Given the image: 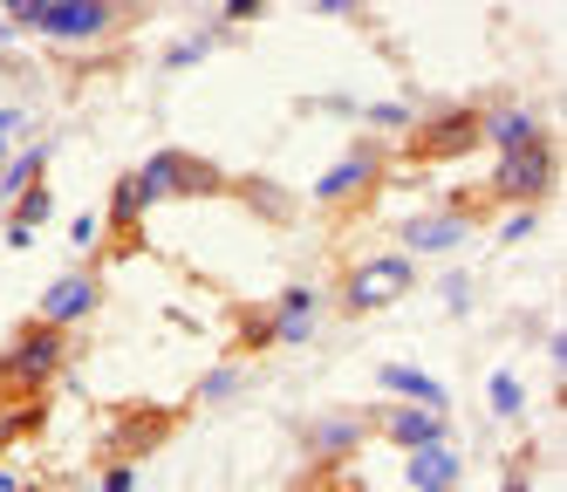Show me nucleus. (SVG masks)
Masks as SVG:
<instances>
[{
  "label": "nucleus",
  "mask_w": 567,
  "mask_h": 492,
  "mask_svg": "<svg viewBox=\"0 0 567 492\" xmlns=\"http://www.w3.org/2000/svg\"><path fill=\"white\" fill-rule=\"evenodd\" d=\"M8 21L21 34H42V41H62V49H90V41L116 34L131 21V8H110V0H14Z\"/></svg>",
  "instance_id": "1"
},
{
  "label": "nucleus",
  "mask_w": 567,
  "mask_h": 492,
  "mask_svg": "<svg viewBox=\"0 0 567 492\" xmlns=\"http://www.w3.org/2000/svg\"><path fill=\"white\" fill-rule=\"evenodd\" d=\"M62 362H69V336L28 321V328H14V342L0 349V390L8 397H42L62 377Z\"/></svg>",
  "instance_id": "2"
},
{
  "label": "nucleus",
  "mask_w": 567,
  "mask_h": 492,
  "mask_svg": "<svg viewBox=\"0 0 567 492\" xmlns=\"http://www.w3.org/2000/svg\"><path fill=\"white\" fill-rule=\"evenodd\" d=\"M411 287H417V260H411V254H362V260L342 274V315L396 308Z\"/></svg>",
  "instance_id": "3"
},
{
  "label": "nucleus",
  "mask_w": 567,
  "mask_h": 492,
  "mask_svg": "<svg viewBox=\"0 0 567 492\" xmlns=\"http://www.w3.org/2000/svg\"><path fill=\"white\" fill-rule=\"evenodd\" d=\"M137 185L151 192V205H165V198H213V192H226V172L219 164H206V157H192V151H151L144 157V172H137Z\"/></svg>",
  "instance_id": "4"
},
{
  "label": "nucleus",
  "mask_w": 567,
  "mask_h": 492,
  "mask_svg": "<svg viewBox=\"0 0 567 492\" xmlns=\"http://www.w3.org/2000/svg\"><path fill=\"white\" fill-rule=\"evenodd\" d=\"M383 164H390V144H377V137H355L329 172L315 178V205H329V213H342V205H355L362 192H377V178H383Z\"/></svg>",
  "instance_id": "5"
},
{
  "label": "nucleus",
  "mask_w": 567,
  "mask_h": 492,
  "mask_svg": "<svg viewBox=\"0 0 567 492\" xmlns=\"http://www.w3.org/2000/svg\"><path fill=\"white\" fill-rule=\"evenodd\" d=\"M411 151L417 164H437V157H465V151H478V110L472 103H452V110H437V116H424V123H411Z\"/></svg>",
  "instance_id": "6"
},
{
  "label": "nucleus",
  "mask_w": 567,
  "mask_h": 492,
  "mask_svg": "<svg viewBox=\"0 0 567 492\" xmlns=\"http://www.w3.org/2000/svg\"><path fill=\"white\" fill-rule=\"evenodd\" d=\"M554 192V144H519V151H499V172H493V198H513V205H540Z\"/></svg>",
  "instance_id": "7"
},
{
  "label": "nucleus",
  "mask_w": 567,
  "mask_h": 492,
  "mask_svg": "<svg viewBox=\"0 0 567 492\" xmlns=\"http://www.w3.org/2000/svg\"><path fill=\"white\" fill-rule=\"evenodd\" d=\"M370 431H377L370 410H321V418L301 424V444H308V459H315L321 472H336L349 451H362V438H370Z\"/></svg>",
  "instance_id": "8"
},
{
  "label": "nucleus",
  "mask_w": 567,
  "mask_h": 492,
  "mask_svg": "<svg viewBox=\"0 0 567 492\" xmlns=\"http://www.w3.org/2000/svg\"><path fill=\"white\" fill-rule=\"evenodd\" d=\"M96 308H103V280H96L90 267H75V274L49 280L42 315H34V321H42V328H62V336H69V328H75V321H90Z\"/></svg>",
  "instance_id": "9"
},
{
  "label": "nucleus",
  "mask_w": 567,
  "mask_h": 492,
  "mask_svg": "<svg viewBox=\"0 0 567 492\" xmlns=\"http://www.w3.org/2000/svg\"><path fill=\"white\" fill-rule=\"evenodd\" d=\"M165 438H172V410L165 403H131V410H116V424H110V459L137 465V451H157Z\"/></svg>",
  "instance_id": "10"
},
{
  "label": "nucleus",
  "mask_w": 567,
  "mask_h": 492,
  "mask_svg": "<svg viewBox=\"0 0 567 492\" xmlns=\"http://www.w3.org/2000/svg\"><path fill=\"white\" fill-rule=\"evenodd\" d=\"M478 226V213H452V205H437V213H417V219H403V254H452V246H465Z\"/></svg>",
  "instance_id": "11"
},
{
  "label": "nucleus",
  "mask_w": 567,
  "mask_h": 492,
  "mask_svg": "<svg viewBox=\"0 0 567 492\" xmlns=\"http://www.w3.org/2000/svg\"><path fill=\"white\" fill-rule=\"evenodd\" d=\"M370 424H377L390 444H403V451H424V444H452V424H444V418H431V410H417V403H390V410H370Z\"/></svg>",
  "instance_id": "12"
},
{
  "label": "nucleus",
  "mask_w": 567,
  "mask_h": 492,
  "mask_svg": "<svg viewBox=\"0 0 567 492\" xmlns=\"http://www.w3.org/2000/svg\"><path fill=\"white\" fill-rule=\"evenodd\" d=\"M540 116L526 110V103H499V110H478V144H493V151H519V144H540Z\"/></svg>",
  "instance_id": "13"
},
{
  "label": "nucleus",
  "mask_w": 567,
  "mask_h": 492,
  "mask_svg": "<svg viewBox=\"0 0 567 492\" xmlns=\"http://www.w3.org/2000/svg\"><path fill=\"white\" fill-rule=\"evenodd\" d=\"M377 383H383V390H396L403 403L431 410V418H444V410H452V390H444L437 377H424V369H411V362H383V369H377Z\"/></svg>",
  "instance_id": "14"
},
{
  "label": "nucleus",
  "mask_w": 567,
  "mask_h": 492,
  "mask_svg": "<svg viewBox=\"0 0 567 492\" xmlns=\"http://www.w3.org/2000/svg\"><path fill=\"white\" fill-rule=\"evenodd\" d=\"M274 342H288V349H301L308 336H315V321H321V295L315 287H288V295L274 301Z\"/></svg>",
  "instance_id": "15"
},
{
  "label": "nucleus",
  "mask_w": 567,
  "mask_h": 492,
  "mask_svg": "<svg viewBox=\"0 0 567 492\" xmlns=\"http://www.w3.org/2000/svg\"><path fill=\"white\" fill-rule=\"evenodd\" d=\"M458 451L452 444H424V451H411V465H403V485L411 492H452L458 485Z\"/></svg>",
  "instance_id": "16"
},
{
  "label": "nucleus",
  "mask_w": 567,
  "mask_h": 492,
  "mask_svg": "<svg viewBox=\"0 0 567 492\" xmlns=\"http://www.w3.org/2000/svg\"><path fill=\"white\" fill-rule=\"evenodd\" d=\"M151 213V192L137 185V172H124L116 178V192H110V213H103V233H116V239H137V219Z\"/></svg>",
  "instance_id": "17"
},
{
  "label": "nucleus",
  "mask_w": 567,
  "mask_h": 492,
  "mask_svg": "<svg viewBox=\"0 0 567 492\" xmlns=\"http://www.w3.org/2000/svg\"><path fill=\"white\" fill-rule=\"evenodd\" d=\"M42 424H49V403L42 397H8V403H0V459H8L21 438H34Z\"/></svg>",
  "instance_id": "18"
},
{
  "label": "nucleus",
  "mask_w": 567,
  "mask_h": 492,
  "mask_svg": "<svg viewBox=\"0 0 567 492\" xmlns=\"http://www.w3.org/2000/svg\"><path fill=\"white\" fill-rule=\"evenodd\" d=\"M42 172H49V144H21L0 164V198H21L28 185H42Z\"/></svg>",
  "instance_id": "19"
},
{
  "label": "nucleus",
  "mask_w": 567,
  "mask_h": 492,
  "mask_svg": "<svg viewBox=\"0 0 567 492\" xmlns=\"http://www.w3.org/2000/svg\"><path fill=\"white\" fill-rule=\"evenodd\" d=\"M55 219V198H49V185H28L21 198H14V219L8 226H21V233H42Z\"/></svg>",
  "instance_id": "20"
},
{
  "label": "nucleus",
  "mask_w": 567,
  "mask_h": 492,
  "mask_svg": "<svg viewBox=\"0 0 567 492\" xmlns=\"http://www.w3.org/2000/svg\"><path fill=\"white\" fill-rule=\"evenodd\" d=\"M485 397H493V410H499V418H526V390H519V377H513V369H493V383H485Z\"/></svg>",
  "instance_id": "21"
},
{
  "label": "nucleus",
  "mask_w": 567,
  "mask_h": 492,
  "mask_svg": "<svg viewBox=\"0 0 567 492\" xmlns=\"http://www.w3.org/2000/svg\"><path fill=\"white\" fill-rule=\"evenodd\" d=\"M239 377H247V362H219V369H206V377H198V403L233 397V390H239Z\"/></svg>",
  "instance_id": "22"
},
{
  "label": "nucleus",
  "mask_w": 567,
  "mask_h": 492,
  "mask_svg": "<svg viewBox=\"0 0 567 492\" xmlns=\"http://www.w3.org/2000/svg\"><path fill=\"white\" fill-rule=\"evenodd\" d=\"M213 41H219V21H213V28H198L192 41H178V49H165V69H192L198 55H206V49H213Z\"/></svg>",
  "instance_id": "23"
},
{
  "label": "nucleus",
  "mask_w": 567,
  "mask_h": 492,
  "mask_svg": "<svg viewBox=\"0 0 567 492\" xmlns=\"http://www.w3.org/2000/svg\"><path fill=\"white\" fill-rule=\"evenodd\" d=\"M437 295H444V308H452V315H465V308H472V274H465V267H452V274L437 280Z\"/></svg>",
  "instance_id": "24"
},
{
  "label": "nucleus",
  "mask_w": 567,
  "mask_h": 492,
  "mask_svg": "<svg viewBox=\"0 0 567 492\" xmlns=\"http://www.w3.org/2000/svg\"><path fill=\"white\" fill-rule=\"evenodd\" d=\"M362 123H377V131H411V103H370Z\"/></svg>",
  "instance_id": "25"
},
{
  "label": "nucleus",
  "mask_w": 567,
  "mask_h": 492,
  "mask_svg": "<svg viewBox=\"0 0 567 492\" xmlns=\"http://www.w3.org/2000/svg\"><path fill=\"white\" fill-rule=\"evenodd\" d=\"M28 131V110H14V103H0V164L14 157V137Z\"/></svg>",
  "instance_id": "26"
},
{
  "label": "nucleus",
  "mask_w": 567,
  "mask_h": 492,
  "mask_svg": "<svg viewBox=\"0 0 567 492\" xmlns=\"http://www.w3.org/2000/svg\"><path fill=\"white\" fill-rule=\"evenodd\" d=\"M247 198H260V213H267V219H295V205H288V198H280V192H274L267 178H260V185L247 178Z\"/></svg>",
  "instance_id": "27"
},
{
  "label": "nucleus",
  "mask_w": 567,
  "mask_h": 492,
  "mask_svg": "<svg viewBox=\"0 0 567 492\" xmlns=\"http://www.w3.org/2000/svg\"><path fill=\"white\" fill-rule=\"evenodd\" d=\"M69 239H75V246H103V239H110V233H103V213H75V219H69Z\"/></svg>",
  "instance_id": "28"
},
{
  "label": "nucleus",
  "mask_w": 567,
  "mask_h": 492,
  "mask_svg": "<svg viewBox=\"0 0 567 492\" xmlns=\"http://www.w3.org/2000/svg\"><path fill=\"white\" fill-rule=\"evenodd\" d=\"M96 492H137V465H131V459H110V465H103V485H96Z\"/></svg>",
  "instance_id": "29"
},
{
  "label": "nucleus",
  "mask_w": 567,
  "mask_h": 492,
  "mask_svg": "<svg viewBox=\"0 0 567 492\" xmlns=\"http://www.w3.org/2000/svg\"><path fill=\"white\" fill-rule=\"evenodd\" d=\"M506 492H534V451H513L506 459Z\"/></svg>",
  "instance_id": "30"
},
{
  "label": "nucleus",
  "mask_w": 567,
  "mask_h": 492,
  "mask_svg": "<svg viewBox=\"0 0 567 492\" xmlns=\"http://www.w3.org/2000/svg\"><path fill=\"white\" fill-rule=\"evenodd\" d=\"M260 342H274V321L267 315H239V349H260Z\"/></svg>",
  "instance_id": "31"
},
{
  "label": "nucleus",
  "mask_w": 567,
  "mask_h": 492,
  "mask_svg": "<svg viewBox=\"0 0 567 492\" xmlns=\"http://www.w3.org/2000/svg\"><path fill=\"white\" fill-rule=\"evenodd\" d=\"M534 219H540V213H534V205H519V213H513V219L499 226V239H506V246H519L526 233H534Z\"/></svg>",
  "instance_id": "32"
},
{
  "label": "nucleus",
  "mask_w": 567,
  "mask_h": 492,
  "mask_svg": "<svg viewBox=\"0 0 567 492\" xmlns=\"http://www.w3.org/2000/svg\"><path fill=\"white\" fill-rule=\"evenodd\" d=\"M267 8H260V0H233V8L219 14V28H247V21H260Z\"/></svg>",
  "instance_id": "33"
},
{
  "label": "nucleus",
  "mask_w": 567,
  "mask_h": 492,
  "mask_svg": "<svg viewBox=\"0 0 567 492\" xmlns=\"http://www.w3.org/2000/svg\"><path fill=\"white\" fill-rule=\"evenodd\" d=\"M0 492H21V472H14L8 459H0Z\"/></svg>",
  "instance_id": "34"
},
{
  "label": "nucleus",
  "mask_w": 567,
  "mask_h": 492,
  "mask_svg": "<svg viewBox=\"0 0 567 492\" xmlns=\"http://www.w3.org/2000/svg\"><path fill=\"white\" fill-rule=\"evenodd\" d=\"M0 41H21V28H14V21H8V14H0Z\"/></svg>",
  "instance_id": "35"
},
{
  "label": "nucleus",
  "mask_w": 567,
  "mask_h": 492,
  "mask_svg": "<svg viewBox=\"0 0 567 492\" xmlns=\"http://www.w3.org/2000/svg\"><path fill=\"white\" fill-rule=\"evenodd\" d=\"M301 492H329V472H315V479H308V485H301Z\"/></svg>",
  "instance_id": "36"
},
{
  "label": "nucleus",
  "mask_w": 567,
  "mask_h": 492,
  "mask_svg": "<svg viewBox=\"0 0 567 492\" xmlns=\"http://www.w3.org/2000/svg\"><path fill=\"white\" fill-rule=\"evenodd\" d=\"M69 492H96V485H69Z\"/></svg>",
  "instance_id": "37"
}]
</instances>
